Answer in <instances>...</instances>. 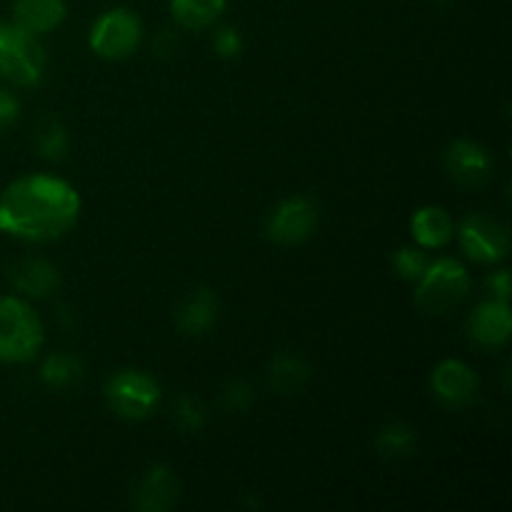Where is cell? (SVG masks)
I'll return each mask as SVG.
<instances>
[{
	"instance_id": "cell-1",
	"label": "cell",
	"mask_w": 512,
	"mask_h": 512,
	"mask_svg": "<svg viewBox=\"0 0 512 512\" xmlns=\"http://www.w3.org/2000/svg\"><path fill=\"white\" fill-rule=\"evenodd\" d=\"M80 198L53 175H25L0 193V230L30 243H50L75 228Z\"/></svg>"
},
{
	"instance_id": "cell-2",
	"label": "cell",
	"mask_w": 512,
	"mask_h": 512,
	"mask_svg": "<svg viewBox=\"0 0 512 512\" xmlns=\"http://www.w3.org/2000/svg\"><path fill=\"white\" fill-rule=\"evenodd\" d=\"M38 313L20 298H0V363H28L43 348Z\"/></svg>"
},
{
	"instance_id": "cell-3",
	"label": "cell",
	"mask_w": 512,
	"mask_h": 512,
	"mask_svg": "<svg viewBox=\"0 0 512 512\" xmlns=\"http://www.w3.org/2000/svg\"><path fill=\"white\" fill-rule=\"evenodd\" d=\"M470 290V275L458 260L440 258L425 268L415 290V305L425 315H445L458 308Z\"/></svg>"
},
{
	"instance_id": "cell-4",
	"label": "cell",
	"mask_w": 512,
	"mask_h": 512,
	"mask_svg": "<svg viewBox=\"0 0 512 512\" xmlns=\"http://www.w3.org/2000/svg\"><path fill=\"white\" fill-rule=\"evenodd\" d=\"M45 70V48L38 35L18 23H0V78L13 85H38Z\"/></svg>"
},
{
	"instance_id": "cell-5",
	"label": "cell",
	"mask_w": 512,
	"mask_h": 512,
	"mask_svg": "<svg viewBox=\"0 0 512 512\" xmlns=\"http://www.w3.org/2000/svg\"><path fill=\"white\" fill-rule=\"evenodd\" d=\"M108 408L123 420H143L158 408L160 385L143 370H120L105 383Z\"/></svg>"
},
{
	"instance_id": "cell-6",
	"label": "cell",
	"mask_w": 512,
	"mask_h": 512,
	"mask_svg": "<svg viewBox=\"0 0 512 512\" xmlns=\"http://www.w3.org/2000/svg\"><path fill=\"white\" fill-rule=\"evenodd\" d=\"M143 40L140 18L128 8L105 10L90 28V48L103 60H125Z\"/></svg>"
},
{
	"instance_id": "cell-7",
	"label": "cell",
	"mask_w": 512,
	"mask_h": 512,
	"mask_svg": "<svg viewBox=\"0 0 512 512\" xmlns=\"http://www.w3.org/2000/svg\"><path fill=\"white\" fill-rule=\"evenodd\" d=\"M460 245L475 263L495 265L508 258L510 235L508 228L495 218L473 213L460 225Z\"/></svg>"
},
{
	"instance_id": "cell-8",
	"label": "cell",
	"mask_w": 512,
	"mask_h": 512,
	"mask_svg": "<svg viewBox=\"0 0 512 512\" xmlns=\"http://www.w3.org/2000/svg\"><path fill=\"white\" fill-rule=\"evenodd\" d=\"M318 205L310 198L295 195L283 200L268 218V238L280 245L305 243L318 228Z\"/></svg>"
},
{
	"instance_id": "cell-9",
	"label": "cell",
	"mask_w": 512,
	"mask_h": 512,
	"mask_svg": "<svg viewBox=\"0 0 512 512\" xmlns=\"http://www.w3.org/2000/svg\"><path fill=\"white\" fill-rule=\"evenodd\" d=\"M445 170L460 188H483L493 178V158L473 140H455L445 150Z\"/></svg>"
},
{
	"instance_id": "cell-10",
	"label": "cell",
	"mask_w": 512,
	"mask_h": 512,
	"mask_svg": "<svg viewBox=\"0 0 512 512\" xmlns=\"http://www.w3.org/2000/svg\"><path fill=\"white\" fill-rule=\"evenodd\" d=\"M433 393L443 400L450 408H465L475 400L478 395V375L473 373V368H468L460 360H443L438 368L433 370Z\"/></svg>"
},
{
	"instance_id": "cell-11",
	"label": "cell",
	"mask_w": 512,
	"mask_h": 512,
	"mask_svg": "<svg viewBox=\"0 0 512 512\" xmlns=\"http://www.w3.org/2000/svg\"><path fill=\"white\" fill-rule=\"evenodd\" d=\"M180 483L165 465H153L133 488V508L140 512H168L178 503Z\"/></svg>"
},
{
	"instance_id": "cell-12",
	"label": "cell",
	"mask_w": 512,
	"mask_h": 512,
	"mask_svg": "<svg viewBox=\"0 0 512 512\" xmlns=\"http://www.w3.org/2000/svg\"><path fill=\"white\" fill-rule=\"evenodd\" d=\"M470 338L483 348H500L510 340L512 333V315L510 305L505 300H488V303L478 305L475 313L468 320Z\"/></svg>"
},
{
	"instance_id": "cell-13",
	"label": "cell",
	"mask_w": 512,
	"mask_h": 512,
	"mask_svg": "<svg viewBox=\"0 0 512 512\" xmlns=\"http://www.w3.org/2000/svg\"><path fill=\"white\" fill-rule=\"evenodd\" d=\"M215 320H218V298L208 288L193 290L175 310V325L193 338L208 333Z\"/></svg>"
},
{
	"instance_id": "cell-14",
	"label": "cell",
	"mask_w": 512,
	"mask_h": 512,
	"mask_svg": "<svg viewBox=\"0 0 512 512\" xmlns=\"http://www.w3.org/2000/svg\"><path fill=\"white\" fill-rule=\"evenodd\" d=\"M10 283L30 298H48L60 285L58 268L43 258H25L10 268Z\"/></svg>"
},
{
	"instance_id": "cell-15",
	"label": "cell",
	"mask_w": 512,
	"mask_h": 512,
	"mask_svg": "<svg viewBox=\"0 0 512 512\" xmlns=\"http://www.w3.org/2000/svg\"><path fill=\"white\" fill-rule=\"evenodd\" d=\"M68 15L65 0H15L13 23L33 35L53 33Z\"/></svg>"
},
{
	"instance_id": "cell-16",
	"label": "cell",
	"mask_w": 512,
	"mask_h": 512,
	"mask_svg": "<svg viewBox=\"0 0 512 512\" xmlns=\"http://www.w3.org/2000/svg\"><path fill=\"white\" fill-rule=\"evenodd\" d=\"M413 238L418 240L420 248H443L453 240V218L440 205H425L413 215Z\"/></svg>"
},
{
	"instance_id": "cell-17",
	"label": "cell",
	"mask_w": 512,
	"mask_h": 512,
	"mask_svg": "<svg viewBox=\"0 0 512 512\" xmlns=\"http://www.w3.org/2000/svg\"><path fill=\"white\" fill-rule=\"evenodd\" d=\"M310 368L303 358L280 353L268 365V383L278 395H295L308 385Z\"/></svg>"
},
{
	"instance_id": "cell-18",
	"label": "cell",
	"mask_w": 512,
	"mask_h": 512,
	"mask_svg": "<svg viewBox=\"0 0 512 512\" xmlns=\"http://www.w3.org/2000/svg\"><path fill=\"white\" fill-rule=\"evenodd\" d=\"M228 0H170V13L175 23L188 30H205L218 23Z\"/></svg>"
},
{
	"instance_id": "cell-19",
	"label": "cell",
	"mask_w": 512,
	"mask_h": 512,
	"mask_svg": "<svg viewBox=\"0 0 512 512\" xmlns=\"http://www.w3.org/2000/svg\"><path fill=\"white\" fill-rule=\"evenodd\" d=\"M40 378H43V383L48 388H75L80 383V378H83V365H80V360L73 353L60 350V353H53L45 358L43 368H40Z\"/></svg>"
},
{
	"instance_id": "cell-20",
	"label": "cell",
	"mask_w": 512,
	"mask_h": 512,
	"mask_svg": "<svg viewBox=\"0 0 512 512\" xmlns=\"http://www.w3.org/2000/svg\"><path fill=\"white\" fill-rule=\"evenodd\" d=\"M375 448L383 458H408L415 453V430L405 423H390L375 438Z\"/></svg>"
},
{
	"instance_id": "cell-21",
	"label": "cell",
	"mask_w": 512,
	"mask_h": 512,
	"mask_svg": "<svg viewBox=\"0 0 512 512\" xmlns=\"http://www.w3.org/2000/svg\"><path fill=\"white\" fill-rule=\"evenodd\" d=\"M35 140H38L40 158L53 160V163L63 160L65 153H68V148H70L68 133H65L63 125H60L58 120H53V118H45L43 123H40L38 138H35Z\"/></svg>"
},
{
	"instance_id": "cell-22",
	"label": "cell",
	"mask_w": 512,
	"mask_h": 512,
	"mask_svg": "<svg viewBox=\"0 0 512 512\" xmlns=\"http://www.w3.org/2000/svg\"><path fill=\"white\" fill-rule=\"evenodd\" d=\"M173 420L183 433H200L205 425V405L193 395H180L175 400Z\"/></svg>"
},
{
	"instance_id": "cell-23",
	"label": "cell",
	"mask_w": 512,
	"mask_h": 512,
	"mask_svg": "<svg viewBox=\"0 0 512 512\" xmlns=\"http://www.w3.org/2000/svg\"><path fill=\"white\" fill-rule=\"evenodd\" d=\"M393 265L398 270V275L408 283H418L420 275L425 273V268L430 265V258L425 255V250L420 248H400L393 255Z\"/></svg>"
},
{
	"instance_id": "cell-24",
	"label": "cell",
	"mask_w": 512,
	"mask_h": 512,
	"mask_svg": "<svg viewBox=\"0 0 512 512\" xmlns=\"http://www.w3.org/2000/svg\"><path fill=\"white\" fill-rule=\"evenodd\" d=\"M255 393L245 380H233V383L225 385L223 390V408L230 410V413H243L253 405Z\"/></svg>"
},
{
	"instance_id": "cell-25",
	"label": "cell",
	"mask_w": 512,
	"mask_h": 512,
	"mask_svg": "<svg viewBox=\"0 0 512 512\" xmlns=\"http://www.w3.org/2000/svg\"><path fill=\"white\" fill-rule=\"evenodd\" d=\"M213 45H215V53H218L220 58L230 60V58H238L240 50H243V38H240L238 30L225 25V28L215 30Z\"/></svg>"
},
{
	"instance_id": "cell-26",
	"label": "cell",
	"mask_w": 512,
	"mask_h": 512,
	"mask_svg": "<svg viewBox=\"0 0 512 512\" xmlns=\"http://www.w3.org/2000/svg\"><path fill=\"white\" fill-rule=\"evenodd\" d=\"M20 115V103L15 100L13 93H8L5 88H0V130L10 128V125L18 120Z\"/></svg>"
},
{
	"instance_id": "cell-27",
	"label": "cell",
	"mask_w": 512,
	"mask_h": 512,
	"mask_svg": "<svg viewBox=\"0 0 512 512\" xmlns=\"http://www.w3.org/2000/svg\"><path fill=\"white\" fill-rule=\"evenodd\" d=\"M488 285H490V290L495 293V298L508 303V298H510V273L508 270H498V273H493V278L488 280Z\"/></svg>"
},
{
	"instance_id": "cell-28",
	"label": "cell",
	"mask_w": 512,
	"mask_h": 512,
	"mask_svg": "<svg viewBox=\"0 0 512 512\" xmlns=\"http://www.w3.org/2000/svg\"><path fill=\"white\" fill-rule=\"evenodd\" d=\"M443 3H448V0H443Z\"/></svg>"
}]
</instances>
